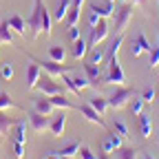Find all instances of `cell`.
Listing matches in <instances>:
<instances>
[{
  "label": "cell",
  "instance_id": "38",
  "mask_svg": "<svg viewBox=\"0 0 159 159\" xmlns=\"http://www.w3.org/2000/svg\"><path fill=\"white\" fill-rule=\"evenodd\" d=\"M135 40H137V44H139V47H142L144 51H148V53H150V49H152V47H150V42H148V40H146V35H144V33H139V35H137Z\"/></svg>",
  "mask_w": 159,
  "mask_h": 159
},
{
  "label": "cell",
  "instance_id": "43",
  "mask_svg": "<svg viewBox=\"0 0 159 159\" xmlns=\"http://www.w3.org/2000/svg\"><path fill=\"white\" fill-rule=\"evenodd\" d=\"M99 20H102V18H99L95 11H91V13H89V27H91V29H93V27H97Z\"/></svg>",
  "mask_w": 159,
  "mask_h": 159
},
{
  "label": "cell",
  "instance_id": "49",
  "mask_svg": "<svg viewBox=\"0 0 159 159\" xmlns=\"http://www.w3.org/2000/svg\"><path fill=\"white\" fill-rule=\"evenodd\" d=\"M124 2H133V5H135V2H137V0H124Z\"/></svg>",
  "mask_w": 159,
  "mask_h": 159
},
{
  "label": "cell",
  "instance_id": "6",
  "mask_svg": "<svg viewBox=\"0 0 159 159\" xmlns=\"http://www.w3.org/2000/svg\"><path fill=\"white\" fill-rule=\"evenodd\" d=\"M130 20H133V2H124L117 11V31L124 33L126 27L130 25Z\"/></svg>",
  "mask_w": 159,
  "mask_h": 159
},
{
  "label": "cell",
  "instance_id": "4",
  "mask_svg": "<svg viewBox=\"0 0 159 159\" xmlns=\"http://www.w3.org/2000/svg\"><path fill=\"white\" fill-rule=\"evenodd\" d=\"M133 91L130 89H124V86H119V89H115V93L108 97V106L111 108H122V106H126L128 104V99H133Z\"/></svg>",
  "mask_w": 159,
  "mask_h": 159
},
{
  "label": "cell",
  "instance_id": "26",
  "mask_svg": "<svg viewBox=\"0 0 159 159\" xmlns=\"http://www.w3.org/2000/svg\"><path fill=\"white\" fill-rule=\"evenodd\" d=\"M137 150L135 148H124V146H119L115 150V159H137Z\"/></svg>",
  "mask_w": 159,
  "mask_h": 159
},
{
  "label": "cell",
  "instance_id": "27",
  "mask_svg": "<svg viewBox=\"0 0 159 159\" xmlns=\"http://www.w3.org/2000/svg\"><path fill=\"white\" fill-rule=\"evenodd\" d=\"M113 128H115V133L122 137V139H128L130 135H128V126H126V122L124 119H119V117H115V122H113Z\"/></svg>",
  "mask_w": 159,
  "mask_h": 159
},
{
  "label": "cell",
  "instance_id": "51",
  "mask_svg": "<svg viewBox=\"0 0 159 159\" xmlns=\"http://www.w3.org/2000/svg\"><path fill=\"white\" fill-rule=\"evenodd\" d=\"M106 2H113V5H115V0H106Z\"/></svg>",
  "mask_w": 159,
  "mask_h": 159
},
{
  "label": "cell",
  "instance_id": "9",
  "mask_svg": "<svg viewBox=\"0 0 159 159\" xmlns=\"http://www.w3.org/2000/svg\"><path fill=\"white\" fill-rule=\"evenodd\" d=\"M75 108H77L80 113H82V115L89 119V122H93V124H97V126H106V124H104V119H102V115H99V113H97V111H95L89 102L80 104V106H75Z\"/></svg>",
  "mask_w": 159,
  "mask_h": 159
},
{
  "label": "cell",
  "instance_id": "12",
  "mask_svg": "<svg viewBox=\"0 0 159 159\" xmlns=\"http://www.w3.org/2000/svg\"><path fill=\"white\" fill-rule=\"evenodd\" d=\"M5 20H7V25L11 27L13 33H18V35H25V33H27V22H25L22 16L13 13V16H9V18H5Z\"/></svg>",
  "mask_w": 159,
  "mask_h": 159
},
{
  "label": "cell",
  "instance_id": "31",
  "mask_svg": "<svg viewBox=\"0 0 159 159\" xmlns=\"http://www.w3.org/2000/svg\"><path fill=\"white\" fill-rule=\"evenodd\" d=\"M0 77H2L5 82H9V80L13 77V64L11 62H2V64H0Z\"/></svg>",
  "mask_w": 159,
  "mask_h": 159
},
{
  "label": "cell",
  "instance_id": "23",
  "mask_svg": "<svg viewBox=\"0 0 159 159\" xmlns=\"http://www.w3.org/2000/svg\"><path fill=\"white\" fill-rule=\"evenodd\" d=\"M82 66H84V73H86V77L91 80L93 84H97V82H99V77H102V73H99V66H97V64H91L89 60H86V62H84Z\"/></svg>",
  "mask_w": 159,
  "mask_h": 159
},
{
  "label": "cell",
  "instance_id": "40",
  "mask_svg": "<svg viewBox=\"0 0 159 159\" xmlns=\"http://www.w3.org/2000/svg\"><path fill=\"white\" fill-rule=\"evenodd\" d=\"M80 157H82V159H97V155H95L91 148H86V146L80 148Z\"/></svg>",
  "mask_w": 159,
  "mask_h": 159
},
{
  "label": "cell",
  "instance_id": "16",
  "mask_svg": "<svg viewBox=\"0 0 159 159\" xmlns=\"http://www.w3.org/2000/svg\"><path fill=\"white\" fill-rule=\"evenodd\" d=\"M82 7H84V0H73L71 11H69V16H66V25H69V27H77L80 13H82Z\"/></svg>",
  "mask_w": 159,
  "mask_h": 159
},
{
  "label": "cell",
  "instance_id": "11",
  "mask_svg": "<svg viewBox=\"0 0 159 159\" xmlns=\"http://www.w3.org/2000/svg\"><path fill=\"white\" fill-rule=\"evenodd\" d=\"M64 128H66V115L64 113H60L51 119V124H49V130L53 137H62L64 135Z\"/></svg>",
  "mask_w": 159,
  "mask_h": 159
},
{
  "label": "cell",
  "instance_id": "3",
  "mask_svg": "<svg viewBox=\"0 0 159 159\" xmlns=\"http://www.w3.org/2000/svg\"><path fill=\"white\" fill-rule=\"evenodd\" d=\"M35 62L40 64V69H44L51 77H62L64 73H69V66L64 62H55V60H35Z\"/></svg>",
  "mask_w": 159,
  "mask_h": 159
},
{
  "label": "cell",
  "instance_id": "2",
  "mask_svg": "<svg viewBox=\"0 0 159 159\" xmlns=\"http://www.w3.org/2000/svg\"><path fill=\"white\" fill-rule=\"evenodd\" d=\"M106 82L108 84H117V86H122L126 82V75L122 71V64H119V57L117 55L108 57V75H106Z\"/></svg>",
  "mask_w": 159,
  "mask_h": 159
},
{
  "label": "cell",
  "instance_id": "50",
  "mask_svg": "<svg viewBox=\"0 0 159 159\" xmlns=\"http://www.w3.org/2000/svg\"><path fill=\"white\" fill-rule=\"evenodd\" d=\"M60 159H73V157H60Z\"/></svg>",
  "mask_w": 159,
  "mask_h": 159
},
{
  "label": "cell",
  "instance_id": "14",
  "mask_svg": "<svg viewBox=\"0 0 159 159\" xmlns=\"http://www.w3.org/2000/svg\"><path fill=\"white\" fill-rule=\"evenodd\" d=\"M9 135L13 137V142L27 144V122H25V119H18V122L13 124V128L9 130Z\"/></svg>",
  "mask_w": 159,
  "mask_h": 159
},
{
  "label": "cell",
  "instance_id": "19",
  "mask_svg": "<svg viewBox=\"0 0 159 159\" xmlns=\"http://www.w3.org/2000/svg\"><path fill=\"white\" fill-rule=\"evenodd\" d=\"M137 117H139V133H142L144 139H148L152 135V122H150V117L146 113H139Z\"/></svg>",
  "mask_w": 159,
  "mask_h": 159
},
{
  "label": "cell",
  "instance_id": "24",
  "mask_svg": "<svg viewBox=\"0 0 159 159\" xmlns=\"http://www.w3.org/2000/svg\"><path fill=\"white\" fill-rule=\"evenodd\" d=\"M16 122H18L16 117H9V115H5L2 111H0V135H9V130L13 128Z\"/></svg>",
  "mask_w": 159,
  "mask_h": 159
},
{
  "label": "cell",
  "instance_id": "30",
  "mask_svg": "<svg viewBox=\"0 0 159 159\" xmlns=\"http://www.w3.org/2000/svg\"><path fill=\"white\" fill-rule=\"evenodd\" d=\"M122 44H124V35L119 33V35L113 40V42H111L108 51H106V60H108V57H113V55H117V51H119V47H122Z\"/></svg>",
  "mask_w": 159,
  "mask_h": 159
},
{
  "label": "cell",
  "instance_id": "25",
  "mask_svg": "<svg viewBox=\"0 0 159 159\" xmlns=\"http://www.w3.org/2000/svg\"><path fill=\"white\" fill-rule=\"evenodd\" d=\"M11 40H13V31H11V27L7 25V20H2V22H0V42L11 44Z\"/></svg>",
  "mask_w": 159,
  "mask_h": 159
},
{
  "label": "cell",
  "instance_id": "28",
  "mask_svg": "<svg viewBox=\"0 0 159 159\" xmlns=\"http://www.w3.org/2000/svg\"><path fill=\"white\" fill-rule=\"evenodd\" d=\"M66 51L64 47H49V60H55V62H64Z\"/></svg>",
  "mask_w": 159,
  "mask_h": 159
},
{
  "label": "cell",
  "instance_id": "39",
  "mask_svg": "<svg viewBox=\"0 0 159 159\" xmlns=\"http://www.w3.org/2000/svg\"><path fill=\"white\" fill-rule=\"evenodd\" d=\"M148 64H150V69H155L159 64V47H152L150 49V62Z\"/></svg>",
  "mask_w": 159,
  "mask_h": 159
},
{
  "label": "cell",
  "instance_id": "36",
  "mask_svg": "<svg viewBox=\"0 0 159 159\" xmlns=\"http://www.w3.org/2000/svg\"><path fill=\"white\" fill-rule=\"evenodd\" d=\"M62 82H64V86H66V89H69L71 93H75V95H80V93H82V91H80V89L75 86V82H73V77H71L69 73H64V75H62Z\"/></svg>",
  "mask_w": 159,
  "mask_h": 159
},
{
  "label": "cell",
  "instance_id": "15",
  "mask_svg": "<svg viewBox=\"0 0 159 159\" xmlns=\"http://www.w3.org/2000/svg\"><path fill=\"white\" fill-rule=\"evenodd\" d=\"M71 5H73V0H57V5H55V11H53V20H57V22H62V20H66L69 11H71Z\"/></svg>",
  "mask_w": 159,
  "mask_h": 159
},
{
  "label": "cell",
  "instance_id": "34",
  "mask_svg": "<svg viewBox=\"0 0 159 159\" xmlns=\"http://www.w3.org/2000/svg\"><path fill=\"white\" fill-rule=\"evenodd\" d=\"M104 60H106V53H104V51H99V49H93V53H91V57H89V62L99 66V64L104 62Z\"/></svg>",
  "mask_w": 159,
  "mask_h": 159
},
{
  "label": "cell",
  "instance_id": "46",
  "mask_svg": "<svg viewBox=\"0 0 159 159\" xmlns=\"http://www.w3.org/2000/svg\"><path fill=\"white\" fill-rule=\"evenodd\" d=\"M97 159H113V157H111V152H104L102 150V152H97Z\"/></svg>",
  "mask_w": 159,
  "mask_h": 159
},
{
  "label": "cell",
  "instance_id": "29",
  "mask_svg": "<svg viewBox=\"0 0 159 159\" xmlns=\"http://www.w3.org/2000/svg\"><path fill=\"white\" fill-rule=\"evenodd\" d=\"M77 152H80V144H77V142H69L62 150H57L60 157H73V155H77Z\"/></svg>",
  "mask_w": 159,
  "mask_h": 159
},
{
  "label": "cell",
  "instance_id": "18",
  "mask_svg": "<svg viewBox=\"0 0 159 159\" xmlns=\"http://www.w3.org/2000/svg\"><path fill=\"white\" fill-rule=\"evenodd\" d=\"M86 49H89V42L80 35L77 40H73V49H71V55L75 57V60H82L84 55H86Z\"/></svg>",
  "mask_w": 159,
  "mask_h": 159
},
{
  "label": "cell",
  "instance_id": "35",
  "mask_svg": "<svg viewBox=\"0 0 159 159\" xmlns=\"http://www.w3.org/2000/svg\"><path fill=\"white\" fill-rule=\"evenodd\" d=\"M144 97H135L133 95V102H130V113L133 115H139V113H142V108H144Z\"/></svg>",
  "mask_w": 159,
  "mask_h": 159
},
{
  "label": "cell",
  "instance_id": "17",
  "mask_svg": "<svg viewBox=\"0 0 159 159\" xmlns=\"http://www.w3.org/2000/svg\"><path fill=\"white\" fill-rule=\"evenodd\" d=\"M89 9H91V11H95L99 18H111V16H115V5H113V2H106V5L91 2V5H89Z\"/></svg>",
  "mask_w": 159,
  "mask_h": 159
},
{
  "label": "cell",
  "instance_id": "13",
  "mask_svg": "<svg viewBox=\"0 0 159 159\" xmlns=\"http://www.w3.org/2000/svg\"><path fill=\"white\" fill-rule=\"evenodd\" d=\"M122 142H124V139L119 137L115 130H111V133H108V137L102 142V150H104V152H115L119 146H122Z\"/></svg>",
  "mask_w": 159,
  "mask_h": 159
},
{
  "label": "cell",
  "instance_id": "32",
  "mask_svg": "<svg viewBox=\"0 0 159 159\" xmlns=\"http://www.w3.org/2000/svg\"><path fill=\"white\" fill-rule=\"evenodd\" d=\"M7 108H18V104L9 97V93H0V111H7Z\"/></svg>",
  "mask_w": 159,
  "mask_h": 159
},
{
  "label": "cell",
  "instance_id": "5",
  "mask_svg": "<svg viewBox=\"0 0 159 159\" xmlns=\"http://www.w3.org/2000/svg\"><path fill=\"white\" fill-rule=\"evenodd\" d=\"M108 35V22H106V18H102L97 22V27H93L91 29V33H89V47H97L99 42H102V40Z\"/></svg>",
  "mask_w": 159,
  "mask_h": 159
},
{
  "label": "cell",
  "instance_id": "41",
  "mask_svg": "<svg viewBox=\"0 0 159 159\" xmlns=\"http://www.w3.org/2000/svg\"><path fill=\"white\" fill-rule=\"evenodd\" d=\"M155 95H157V93H155V89H150V86H148V89L142 93V97H144V102H146V104H150V102H152V99H155Z\"/></svg>",
  "mask_w": 159,
  "mask_h": 159
},
{
  "label": "cell",
  "instance_id": "21",
  "mask_svg": "<svg viewBox=\"0 0 159 159\" xmlns=\"http://www.w3.org/2000/svg\"><path fill=\"white\" fill-rule=\"evenodd\" d=\"M86 102H89V104H91V106H93L99 115H104V113L111 108V106H108V99H106V97H102V95H95V97L86 99Z\"/></svg>",
  "mask_w": 159,
  "mask_h": 159
},
{
  "label": "cell",
  "instance_id": "48",
  "mask_svg": "<svg viewBox=\"0 0 159 159\" xmlns=\"http://www.w3.org/2000/svg\"><path fill=\"white\" fill-rule=\"evenodd\" d=\"M144 2H146V0H137V5H144Z\"/></svg>",
  "mask_w": 159,
  "mask_h": 159
},
{
  "label": "cell",
  "instance_id": "42",
  "mask_svg": "<svg viewBox=\"0 0 159 159\" xmlns=\"http://www.w3.org/2000/svg\"><path fill=\"white\" fill-rule=\"evenodd\" d=\"M142 53H144V49L139 47V44H137V40H135V42H133V47H130V57H139Z\"/></svg>",
  "mask_w": 159,
  "mask_h": 159
},
{
  "label": "cell",
  "instance_id": "37",
  "mask_svg": "<svg viewBox=\"0 0 159 159\" xmlns=\"http://www.w3.org/2000/svg\"><path fill=\"white\" fill-rule=\"evenodd\" d=\"M25 150H27V146L22 142H13V152H16L18 159H25Z\"/></svg>",
  "mask_w": 159,
  "mask_h": 159
},
{
  "label": "cell",
  "instance_id": "47",
  "mask_svg": "<svg viewBox=\"0 0 159 159\" xmlns=\"http://www.w3.org/2000/svg\"><path fill=\"white\" fill-rule=\"evenodd\" d=\"M142 159H152V157L150 155H142Z\"/></svg>",
  "mask_w": 159,
  "mask_h": 159
},
{
  "label": "cell",
  "instance_id": "10",
  "mask_svg": "<svg viewBox=\"0 0 159 159\" xmlns=\"http://www.w3.org/2000/svg\"><path fill=\"white\" fill-rule=\"evenodd\" d=\"M40 77H42V69L35 60H31V64H27V89H35Z\"/></svg>",
  "mask_w": 159,
  "mask_h": 159
},
{
  "label": "cell",
  "instance_id": "45",
  "mask_svg": "<svg viewBox=\"0 0 159 159\" xmlns=\"http://www.w3.org/2000/svg\"><path fill=\"white\" fill-rule=\"evenodd\" d=\"M44 159H60V155H57V150H49Z\"/></svg>",
  "mask_w": 159,
  "mask_h": 159
},
{
  "label": "cell",
  "instance_id": "22",
  "mask_svg": "<svg viewBox=\"0 0 159 159\" xmlns=\"http://www.w3.org/2000/svg\"><path fill=\"white\" fill-rule=\"evenodd\" d=\"M51 99V104H53V108H62V111H69V108H75L69 99L64 97V93H55V95H51L49 97Z\"/></svg>",
  "mask_w": 159,
  "mask_h": 159
},
{
  "label": "cell",
  "instance_id": "20",
  "mask_svg": "<svg viewBox=\"0 0 159 159\" xmlns=\"http://www.w3.org/2000/svg\"><path fill=\"white\" fill-rule=\"evenodd\" d=\"M33 106H35L38 113H42V115H51L53 113V104H51L49 97H35L33 99Z\"/></svg>",
  "mask_w": 159,
  "mask_h": 159
},
{
  "label": "cell",
  "instance_id": "33",
  "mask_svg": "<svg viewBox=\"0 0 159 159\" xmlns=\"http://www.w3.org/2000/svg\"><path fill=\"white\" fill-rule=\"evenodd\" d=\"M73 82H75V86L80 89V91H84V89H89V86H93V82L86 77V75H75L73 77Z\"/></svg>",
  "mask_w": 159,
  "mask_h": 159
},
{
  "label": "cell",
  "instance_id": "1",
  "mask_svg": "<svg viewBox=\"0 0 159 159\" xmlns=\"http://www.w3.org/2000/svg\"><path fill=\"white\" fill-rule=\"evenodd\" d=\"M51 22H53V18H51L49 9L44 7V2H42V0H33V13L27 20V25L31 29V35L33 38L40 35V33L49 35L51 33Z\"/></svg>",
  "mask_w": 159,
  "mask_h": 159
},
{
  "label": "cell",
  "instance_id": "8",
  "mask_svg": "<svg viewBox=\"0 0 159 159\" xmlns=\"http://www.w3.org/2000/svg\"><path fill=\"white\" fill-rule=\"evenodd\" d=\"M29 124H31V128H33L35 133H44V130H49L51 119H49V115H42V113L33 111V113L29 115Z\"/></svg>",
  "mask_w": 159,
  "mask_h": 159
},
{
  "label": "cell",
  "instance_id": "7",
  "mask_svg": "<svg viewBox=\"0 0 159 159\" xmlns=\"http://www.w3.org/2000/svg\"><path fill=\"white\" fill-rule=\"evenodd\" d=\"M35 89H40V93L51 97L55 93H62V86H60L57 82H53V77L51 75H44V77H40V82L35 84Z\"/></svg>",
  "mask_w": 159,
  "mask_h": 159
},
{
  "label": "cell",
  "instance_id": "44",
  "mask_svg": "<svg viewBox=\"0 0 159 159\" xmlns=\"http://www.w3.org/2000/svg\"><path fill=\"white\" fill-rule=\"evenodd\" d=\"M69 38H71V40H77V38H80V29H77V27H69Z\"/></svg>",
  "mask_w": 159,
  "mask_h": 159
}]
</instances>
